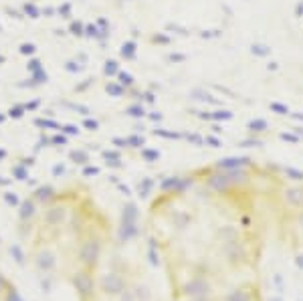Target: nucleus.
Wrapping results in <instances>:
<instances>
[{
  "instance_id": "1",
  "label": "nucleus",
  "mask_w": 303,
  "mask_h": 301,
  "mask_svg": "<svg viewBox=\"0 0 303 301\" xmlns=\"http://www.w3.org/2000/svg\"><path fill=\"white\" fill-rule=\"evenodd\" d=\"M293 170L220 158L162 184L142 216L164 301H273V261Z\"/></svg>"
},
{
  "instance_id": "2",
  "label": "nucleus",
  "mask_w": 303,
  "mask_h": 301,
  "mask_svg": "<svg viewBox=\"0 0 303 301\" xmlns=\"http://www.w3.org/2000/svg\"><path fill=\"white\" fill-rule=\"evenodd\" d=\"M17 239L38 277L59 283L75 301H164L150 251L132 249L91 186H40L17 212Z\"/></svg>"
},
{
  "instance_id": "3",
  "label": "nucleus",
  "mask_w": 303,
  "mask_h": 301,
  "mask_svg": "<svg viewBox=\"0 0 303 301\" xmlns=\"http://www.w3.org/2000/svg\"><path fill=\"white\" fill-rule=\"evenodd\" d=\"M291 202H289V230L291 239L303 259V172L295 174L293 188H291Z\"/></svg>"
}]
</instances>
